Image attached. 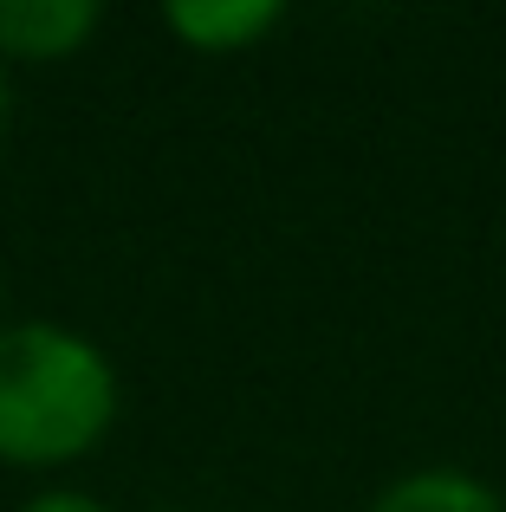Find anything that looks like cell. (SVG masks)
I'll return each mask as SVG.
<instances>
[{
  "label": "cell",
  "mask_w": 506,
  "mask_h": 512,
  "mask_svg": "<svg viewBox=\"0 0 506 512\" xmlns=\"http://www.w3.org/2000/svg\"><path fill=\"white\" fill-rule=\"evenodd\" d=\"M104 13L91 0H0V65L72 59Z\"/></svg>",
  "instance_id": "2"
},
{
  "label": "cell",
  "mask_w": 506,
  "mask_h": 512,
  "mask_svg": "<svg viewBox=\"0 0 506 512\" xmlns=\"http://www.w3.org/2000/svg\"><path fill=\"white\" fill-rule=\"evenodd\" d=\"M0 137H7V65H0Z\"/></svg>",
  "instance_id": "6"
},
{
  "label": "cell",
  "mask_w": 506,
  "mask_h": 512,
  "mask_svg": "<svg viewBox=\"0 0 506 512\" xmlns=\"http://www.w3.org/2000/svg\"><path fill=\"white\" fill-rule=\"evenodd\" d=\"M169 512H182V506H169Z\"/></svg>",
  "instance_id": "7"
},
{
  "label": "cell",
  "mask_w": 506,
  "mask_h": 512,
  "mask_svg": "<svg viewBox=\"0 0 506 512\" xmlns=\"http://www.w3.org/2000/svg\"><path fill=\"white\" fill-rule=\"evenodd\" d=\"M370 512H506V500L468 467H416L390 480Z\"/></svg>",
  "instance_id": "4"
},
{
  "label": "cell",
  "mask_w": 506,
  "mask_h": 512,
  "mask_svg": "<svg viewBox=\"0 0 506 512\" xmlns=\"http://www.w3.org/2000/svg\"><path fill=\"white\" fill-rule=\"evenodd\" d=\"M279 20H286L279 0H169L163 7L169 33H176L189 52H208V59H228V52L260 46Z\"/></svg>",
  "instance_id": "3"
},
{
  "label": "cell",
  "mask_w": 506,
  "mask_h": 512,
  "mask_svg": "<svg viewBox=\"0 0 506 512\" xmlns=\"http://www.w3.org/2000/svg\"><path fill=\"white\" fill-rule=\"evenodd\" d=\"M117 422V370L85 331L20 318L0 325V461L65 467Z\"/></svg>",
  "instance_id": "1"
},
{
  "label": "cell",
  "mask_w": 506,
  "mask_h": 512,
  "mask_svg": "<svg viewBox=\"0 0 506 512\" xmlns=\"http://www.w3.org/2000/svg\"><path fill=\"white\" fill-rule=\"evenodd\" d=\"M20 512H111L98 500V493H78V487H46V493H33Z\"/></svg>",
  "instance_id": "5"
}]
</instances>
